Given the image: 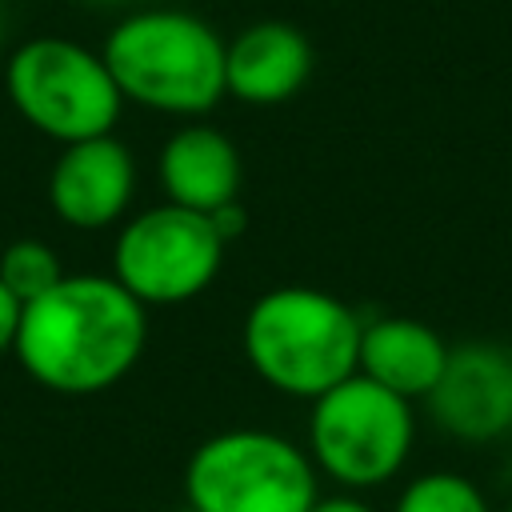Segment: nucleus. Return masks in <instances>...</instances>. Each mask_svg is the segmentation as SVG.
Masks as SVG:
<instances>
[{"label":"nucleus","mask_w":512,"mask_h":512,"mask_svg":"<svg viewBox=\"0 0 512 512\" xmlns=\"http://www.w3.org/2000/svg\"><path fill=\"white\" fill-rule=\"evenodd\" d=\"M144 344L148 308L112 272H80L24 304L12 352L40 388L96 396L136 368Z\"/></svg>","instance_id":"obj_1"},{"label":"nucleus","mask_w":512,"mask_h":512,"mask_svg":"<svg viewBox=\"0 0 512 512\" xmlns=\"http://www.w3.org/2000/svg\"><path fill=\"white\" fill-rule=\"evenodd\" d=\"M364 320L312 284H276L252 300L240 328L248 368L280 396L320 400L360 368Z\"/></svg>","instance_id":"obj_2"},{"label":"nucleus","mask_w":512,"mask_h":512,"mask_svg":"<svg viewBox=\"0 0 512 512\" xmlns=\"http://www.w3.org/2000/svg\"><path fill=\"white\" fill-rule=\"evenodd\" d=\"M224 48L220 32L196 12L140 8L112 24L100 56L124 100L196 120L228 96Z\"/></svg>","instance_id":"obj_3"},{"label":"nucleus","mask_w":512,"mask_h":512,"mask_svg":"<svg viewBox=\"0 0 512 512\" xmlns=\"http://www.w3.org/2000/svg\"><path fill=\"white\" fill-rule=\"evenodd\" d=\"M188 512H308L320 472L296 440L268 428H224L184 464Z\"/></svg>","instance_id":"obj_4"},{"label":"nucleus","mask_w":512,"mask_h":512,"mask_svg":"<svg viewBox=\"0 0 512 512\" xmlns=\"http://www.w3.org/2000/svg\"><path fill=\"white\" fill-rule=\"evenodd\" d=\"M4 92L16 116L40 136L64 144L108 136L124 96L104 56L68 36H32L4 64Z\"/></svg>","instance_id":"obj_5"},{"label":"nucleus","mask_w":512,"mask_h":512,"mask_svg":"<svg viewBox=\"0 0 512 512\" xmlns=\"http://www.w3.org/2000/svg\"><path fill=\"white\" fill-rule=\"evenodd\" d=\"M416 416L412 400L388 392L368 376H348L308 412V456L344 492L380 488L412 452Z\"/></svg>","instance_id":"obj_6"},{"label":"nucleus","mask_w":512,"mask_h":512,"mask_svg":"<svg viewBox=\"0 0 512 512\" xmlns=\"http://www.w3.org/2000/svg\"><path fill=\"white\" fill-rule=\"evenodd\" d=\"M224 248L212 216L164 200L120 224L112 276L144 308H172L196 300L220 276Z\"/></svg>","instance_id":"obj_7"},{"label":"nucleus","mask_w":512,"mask_h":512,"mask_svg":"<svg viewBox=\"0 0 512 512\" xmlns=\"http://www.w3.org/2000/svg\"><path fill=\"white\" fill-rule=\"evenodd\" d=\"M424 404L436 428L456 440L488 444L504 436L512 428V352L488 340L456 344Z\"/></svg>","instance_id":"obj_8"},{"label":"nucleus","mask_w":512,"mask_h":512,"mask_svg":"<svg viewBox=\"0 0 512 512\" xmlns=\"http://www.w3.org/2000/svg\"><path fill=\"white\" fill-rule=\"evenodd\" d=\"M136 196V156L124 140L92 136L64 144L48 168V204L56 220L80 232H100L124 220Z\"/></svg>","instance_id":"obj_9"},{"label":"nucleus","mask_w":512,"mask_h":512,"mask_svg":"<svg viewBox=\"0 0 512 512\" xmlns=\"http://www.w3.org/2000/svg\"><path fill=\"white\" fill-rule=\"evenodd\" d=\"M312 76V44L288 20H256L224 48L228 96L244 104H284Z\"/></svg>","instance_id":"obj_10"},{"label":"nucleus","mask_w":512,"mask_h":512,"mask_svg":"<svg viewBox=\"0 0 512 512\" xmlns=\"http://www.w3.org/2000/svg\"><path fill=\"white\" fill-rule=\"evenodd\" d=\"M156 176L168 204L204 216L240 200V152L220 128L200 120H188L164 140L156 156Z\"/></svg>","instance_id":"obj_11"},{"label":"nucleus","mask_w":512,"mask_h":512,"mask_svg":"<svg viewBox=\"0 0 512 512\" xmlns=\"http://www.w3.org/2000/svg\"><path fill=\"white\" fill-rule=\"evenodd\" d=\"M444 336L412 316H376L360 332V376L384 384L404 400H428L448 364Z\"/></svg>","instance_id":"obj_12"},{"label":"nucleus","mask_w":512,"mask_h":512,"mask_svg":"<svg viewBox=\"0 0 512 512\" xmlns=\"http://www.w3.org/2000/svg\"><path fill=\"white\" fill-rule=\"evenodd\" d=\"M64 264L56 256L52 244L44 240H12L4 252H0V284L20 300V304H32L40 300L48 288H56L64 280Z\"/></svg>","instance_id":"obj_13"},{"label":"nucleus","mask_w":512,"mask_h":512,"mask_svg":"<svg viewBox=\"0 0 512 512\" xmlns=\"http://www.w3.org/2000/svg\"><path fill=\"white\" fill-rule=\"evenodd\" d=\"M392 512H492L480 484L460 472H424L404 484Z\"/></svg>","instance_id":"obj_14"},{"label":"nucleus","mask_w":512,"mask_h":512,"mask_svg":"<svg viewBox=\"0 0 512 512\" xmlns=\"http://www.w3.org/2000/svg\"><path fill=\"white\" fill-rule=\"evenodd\" d=\"M20 316H24V304L0 284V356H8L16 348V332H20Z\"/></svg>","instance_id":"obj_15"},{"label":"nucleus","mask_w":512,"mask_h":512,"mask_svg":"<svg viewBox=\"0 0 512 512\" xmlns=\"http://www.w3.org/2000/svg\"><path fill=\"white\" fill-rule=\"evenodd\" d=\"M208 216H212V224H216V232H220L224 244H232V240L244 236V228H248V212H244L240 200H232V204H224V208H216V212H208Z\"/></svg>","instance_id":"obj_16"},{"label":"nucleus","mask_w":512,"mask_h":512,"mask_svg":"<svg viewBox=\"0 0 512 512\" xmlns=\"http://www.w3.org/2000/svg\"><path fill=\"white\" fill-rule=\"evenodd\" d=\"M308 512H376V508L364 504L356 492H336V496H320Z\"/></svg>","instance_id":"obj_17"},{"label":"nucleus","mask_w":512,"mask_h":512,"mask_svg":"<svg viewBox=\"0 0 512 512\" xmlns=\"http://www.w3.org/2000/svg\"><path fill=\"white\" fill-rule=\"evenodd\" d=\"M80 4H92V8H108V4H120V0H80Z\"/></svg>","instance_id":"obj_18"},{"label":"nucleus","mask_w":512,"mask_h":512,"mask_svg":"<svg viewBox=\"0 0 512 512\" xmlns=\"http://www.w3.org/2000/svg\"><path fill=\"white\" fill-rule=\"evenodd\" d=\"M0 44H4V20H0Z\"/></svg>","instance_id":"obj_19"},{"label":"nucleus","mask_w":512,"mask_h":512,"mask_svg":"<svg viewBox=\"0 0 512 512\" xmlns=\"http://www.w3.org/2000/svg\"><path fill=\"white\" fill-rule=\"evenodd\" d=\"M504 512H512V504H508V508H504Z\"/></svg>","instance_id":"obj_20"}]
</instances>
